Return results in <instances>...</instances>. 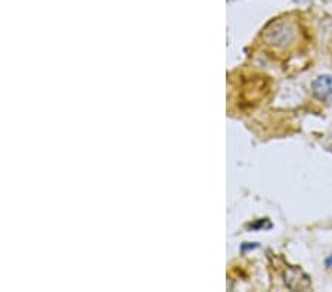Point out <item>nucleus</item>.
Masks as SVG:
<instances>
[{"label":"nucleus","instance_id":"nucleus-1","mask_svg":"<svg viewBox=\"0 0 332 292\" xmlns=\"http://www.w3.org/2000/svg\"><path fill=\"white\" fill-rule=\"evenodd\" d=\"M263 40L267 48L279 53H288L297 48L298 28L294 22L280 19L272 22L263 34Z\"/></svg>","mask_w":332,"mask_h":292},{"label":"nucleus","instance_id":"nucleus-2","mask_svg":"<svg viewBox=\"0 0 332 292\" xmlns=\"http://www.w3.org/2000/svg\"><path fill=\"white\" fill-rule=\"evenodd\" d=\"M312 93L320 102L332 101V75H319L312 83Z\"/></svg>","mask_w":332,"mask_h":292},{"label":"nucleus","instance_id":"nucleus-3","mask_svg":"<svg viewBox=\"0 0 332 292\" xmlns=\"http://www.w3.org/2000/svg\"><path fill=\"white\" fill-rule=\"evenodd\" d=\"M326 264H328V266H332V256H331V257H329V258H328V261H326Z\"/></svg>","mask_w":332,"mask_h":292}]
</instances>
